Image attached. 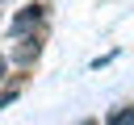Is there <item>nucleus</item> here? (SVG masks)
<instances>
[{"label": "nucleus", "mask_w": 134, "mask_h": 125, "mask_svg": "<svg viewBox=\"0 0 134 125\" xmlns=\"http://www.w3.org/2000/svg\"><path fill=\"white\" fill-rule=\"evenodd\" d=\"M105 121H109V125H126V121H134V104H121V108H117V113H109Z\"/></svg>", "instance_id": "obj_3"}, {"label": "nucleus", "mask_w": 134, "mask_h": 125, "mask_svg": "<svg viewBox=\"0 0 134 125\" xmlns=\"http://www.w3.org/2000/svg\"><path fill=\"white\" fill-rule=\"evenodd\" d=\"M13 96H17V88H8V92H0V108H4V104H8Z\"/></svg>", "instance_id": "obj_4"}, {"label": "nucleus", "mask_w": 134, "mask_h": 125, "mask_svg": "<svg viewBox=\"0 0 134 125\" xmlns=\"http://www.w3.org/2000/svg\"><path fill=\"white\" fill-rule=\"evenodd\" d=\"M42 21H46V4H25V8L13 17L8 33H13V38H25V33H29V29H38Z\"/></svg>", "instance_id": "obj_1"}, {"label": "nucleus", "mask_w": 134, "mask_h": 125, "mask_svg": "<svg viewBox=\"0 0 134 125\" xmlns=\"http://www.w3.org/2000/svg\"><path fill=\"white\" fill-rule=\"evenodd\" d=\"M0 79H8V58L0 54Z\"/></svg>", "instance_id": "obj_5"}, {"label": "nucleus", "mask_w": 134, "mask_h": 125, "mask_svg": "<svg viewBox=\"0 0 134 125\" xmlns=\"http://www.w3.org/2000/svg\"><path fill=\"white\" fill-rule=\"evenodd\" d=\"M38 54H42V38H38V33H34V38L25 33L21 46L13 50V63H17V67H29V63H38Z\"/></svg>", "instance_id": "obj_2"}]
</instances>
